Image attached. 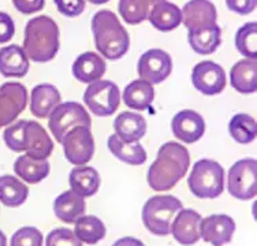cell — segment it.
Returning <instances> with one entry per match:
<instances>
[{
    "instance_id": "cell-1",
    "label": "cell",
    "mask_w": 257,
    "mask_h": 246,
    "mask_svg": "<svg viewBox=\"0 0 257 246\" xmlns=\"http://www.w3.org/2000/svg\"><path fill=\"white\" fill-rule=\"evenodd\" d=\"M190 167V155L186 148L175 141H168L159 148L148 171V185L155 192L173 189L182 179Z\"/></svg>"
},
{
    "instance_id": "cell-2",
    "label": "cell",
    "mask_w": 257,
    "mask_h": 246,
    "mask_svg": "<svg viewBox=\"0 0 257 246\" xmlns=\"http://www.w3.org/2000/svg\"><path fill=\"white\" fill-rule=\"evenodd\" d=\"M94 44L103 58L118 60L130 47L127 30L111 10H100L92 18Z\"/></svg>"
},
{
    "instance_id": "cell-3",
    "label": "cell",
    "mask_w": 257,
    "mask_h": 246,
    "mask_svg": "<svg viewBox=\"0 0 257 246\" xmlns=\"http://www.w3.org/2000/svg\"><path fill=\"white\" fill-rule=\"evenodd\" d=\"M59 47V28L51 17L39 15L26 24L22 48L30 60L50 62L56 56Z\"/></svg>"
},
{
    "instance_id": "cell-4",
    "label": "cell",
    "mask_w": 257,
    "mask_h": 246,
    "mask_svg": "<svg viewBox=\"0 0 257 246\" xmlns=\"http://www.w3.org/2000/svg\"><path fill=\"white\" fill-rule=\"evenodd\" d=\"M182 201L175 196H154L144 204L143 221L151 234L166 236L171 234V224L181 209Z\"/></svg>"
},
{
    "instance_id": "cell-5",
    "label": "cell",
    "mask_w": 257,
    "mask_h": 246,
    "mask_svg": "<svg viewBox=\"0 0 257 246\" xmlns=\"http://www.w3.org/2000/svg\"><path fill=\"white\" fill-rule=\"evenodd\" d=\"M188 186L198 198H216L224 190V170L215 160L201 159L193 166Z\"/></svg>"
},
{
    "instance_id": "cell-6",
    "label": "cell",
    "mask_w": 257,
    "mask_h": 246,
    "mask_svg": "<svg viewBox=\"0 0 257 246\" xmlns=\"http://www.w3.org/2000/svg\"><path fill=\"white\" fill-rule=\"evenodd\" d=\"M48 128L54 134L55 140L62 143V140L71 129L77 126H86L90 128L92 119L89 112L85 109L84 105L75 101H66L60 103L48 116Z\"/></svg>"
},
{
    "instance_id": "cell-7",
    "label": "cell",
    "mask_w": 257,
    "mask_h": 246,
    "mask_svg": "<svg viewBox=\"0 0 257 246\" xmlns=\"http://www.w3.org/2000/svg\"><path fill=\"white\" fill-rule=\"evenodd\" d=\"M228 193L237 200H252L257 193V162L247 158L234 163L228 171Z\"/></svg>"
},
{
    "instance_id": "cell-8",
    "label": "cell",
    "mask_w": 257,
    "mask_h": 246,
    "mask_svg": "<svg viewBox=\"0 0 257 246\" xmlns=\"http://www.w3.org/2000/svg\"><path fill=\"white\" fill-rule=\"evenodd\" d=\"M84 101L90 112L96 116H109L118 109L120 103L118 85L105 79H97L88 85Z\"/></svg>"
},
{
    "instance_id": "cell-9",
    "label": "cell",
    "mask_w": 257,
    "mask_h": 246,
    "mask_svg": "<svg viewBox=\"0 0 257 246\" xmlns=\"http://www.w3.org/2000/svg\"><path fill=\"white\" fill-rule=\"evenodd\" d=\"M64 156L74 166H85L94 153V138L90 128L77 126L71 129L62 140Z\"/></svg>"
},
{
    "instance_id": "cell-10",
    "label": "cell",
    "mask_w": 257,
    "mask_h": 246,
    "mask_svg": "<svg viewBox=\"0 0 257 246\" xmlns=\"http://www.w3.org/2000/svg\"><path fill=\"white\" fill-rule=\"evenodd\" d=\"M140 79H144L149 84H160L173 71L171 56L163 49L152 48L141 55L137 64Z\"/></svg>"
},
{
    "instance_id": "cell-11",
    "label": "cell",
    "mask_w": 257,
    "mask_h": 246,
    "mask_svg": "<svg viewBox=\"0 0 257 246\" xmlns=\"http://www.w3.org/2000/svg\"><path fill=\"white\" fill-rule=\"evenodd\" d=\"M28 90L20 82H6L0 86V129L15 122L26 108Z\"/></svg>"
},
{
    "instance_id": "cell-12",
    "label": "cell",
    "mask_w": 257,
    "mask_h": 246,
    "mask_svg": "<svg viewBox=\"0 0 257 246\" xmlns=\"http://www.w3.org/2000/svg\"><path fill=\"white\" fill-rule=\"evenodd\" d=\"M192 82L198 92L207 96H213L222 93L226 88L227 79L224 70L218 63L204 60L194 66L192 71Z\"/></svg>"
},
{
    "instance_id": "cell-13",
    "label": "cell",
    "mask_w": 257,
    "mask_h": 246,
    "mask_svg": "<svg viewBox=\"0 0 257 246\" xmlns=\"http://www.w3.org/2000/svg\"><path fill=\"white\" fill-rule=\"evenodd\" d=\"M235 221L224 213H215L201 219L200 238L212 246H223L231 242L235 232Z\"/></svg>"
},
{
    "instance_id": "cell-14",
    "label": "cell",
    "mask_w": 257,
    "mask_h": 246,
    "mask_svg": "<svg viewBox=\"0 0 257 246\" xmlns=\"http://www.w3.org/2000/svg\"><path fill=\"white\" fill-rule=\"evenodd\" d=\"M181 13L182 24L188 29V33L212 26L218 20V11L211 0H189Z\"/></svg>"
},
{
    "instance_id": "cell-15",
    "label": "cell",
    "mask_w": 257,
    "mask_h": 246,
    "mask_svg": "<svg viewBox=\"0 0 257 246\" xmlns=\"http://www.w3.org/2000/svg\"><path fill=\"white\" fill-rule=\"evenodd\" d=\"M171 129L175 137L183 144L197 143L205 133L204 118L193 109L179 111L171 120Z\"/></svg>"
},
{
    "instance_id": "cell-16",
    "label": "cell",
    "mask_w": 257,
    "mask_h": 246,
    "mask_svg": "<svg viewBox=\"0 0 257 246\" xmlns=\"http://www.w3.org/2000/svg\"><path fill=\"white\" fill-rule=\"evenodd\" d=\"M201 215L190 208H182L177 213L171 224L174 239L183 246H192L200 239V223Z\"/></svg>"
},
{
    "instance_id": "cell-17",
    "label": "cell",
    "mask_w": 257,
    "mask_h": 246,
    "mask_svg": "<svg viewBox=\"0 0 257 246\" xmlns=\"http://www.w3.org/2000/svg\"><path fill=\"white\" fill-rule=\"evenodd\" d=\"M54 151V143L45 129L36 120H26L25 152L26 156L47 160Z\"/></svg>"
},
{
    "instance_id": "cell-18",
    "label": "cell",
    "mask_w": 257,
    "mask_h": 246,
    "mask_svg": "<svg viewBox=\"0 0 257 246\" xmlns=\"http://www.w3.org/2000/svg\"><path fill=\"white\" fill-rule=\"evenodd\" d=\"M29 71V58L17 44L0 48V74L6 78H22Z\"/></svg>"
},
{
    "instance_id": "cell-19",
    "label": "cell",
    "mask_w": 257,
    "mask_h": 246,
    "mask_svg": "<svg viewBox=\"0 0 257 246\" xmlns=\"http://www.w3.org/2000/svg\"><path fill=\"white\" fill-rule=\"evenodd\" d=\"M62 101L59 90L51 84H40L33 88L30 94V112L36 118H48Z\"/></svg>"
},
{
    "instance_id": "cell-20",
    "label": "cell",
    "mask_w": 257,
    "mask_h": 246,
    "mask_svg": "<svg viewBox=\"0 0 257 246\" xmlns=\"http://www.w3.org/2000/svg\"><path fill=\"white\" fill-rule=\"evenodd\" d=\"M107 64L101 55L88 51L81 54L73 63V75L84 84H92L103 77Z\"/></svg>"
},
{
    "instance_id": "cell-21",
    "label": "cell",
    "mask_w": 257,
    "mask_h": 246,
    "mask_svg": "<svg viewBox=\"0 0 257 246\" xmlns=\"http://www.w3.org/2000/svg\"><path fill=\"white\" fill-rule=\"evenodd\" d=\"M114 130L124 143H139L147 133V120L140 113L124 111L115 118Z\"/></svg>"
},
{
    "instance_id": "cell-22",
    "label": "cell",
    "mask_w": 257,
    "mask_h": 246,
    "mask_svg": "<svg viewBox=\"0 0 257 246\" xmlns=\"http://www.w3.org/2000/svg\"><path fill=\"white\" fill-rule=\"evenodd\" d=\"M86 204L84 197L78 196L71 189L66 190L55 198L54 212L55 216L63 223H75V220L85 215Z\"/></svg>"
},
{
    "instance_id": "cell-23",
    "label": "cell",
    "mask_w": 257,
    "mask_h": 246,
    "mask_svg": "<svg viewBox=\"0 0 257 246\" xmlns=\"http://www.w3.org/2000/svg\"><path fill=\"white\" fill-rule=\"evenodd\" d=\"M230 82L239 93H254L257 90L256 59H242L234 64L230 71Z\"/></svg>"
},
{
    "instance_id": "cell-24",
    "label": "cell",
    "mask_w": 257,
    "mask_h": 246,
    "mask_svg": "<svg viewBox=\"0 0 257 246\" xmlns=\"http://www.w3.org/2000/svg\"><path fill=\"white\" fill-rule=\"evenodd\" d=\"M101 183L99 172L89 166H77L69 175V185L71 190L81 197H92L97 193Z\"/></svg>"
},
{
    "instance_id": "cell-25",
    "label": "cell",
    "mask_w": 257,
    "mask_h": 246,
    "mask_svg": "<svg viewBox=\"0 0 257 246\" xmlns=\"http://www.w3.org/2000/svg\"><path fill=\"white\" fill-rule=\"evenodd\" d=\"M148 20L160 32H171L182 24V13L177 5L163 0L152 7Z\"/></svg>"
},
{
    "instance_id": "cell-26",
    "label": "cell",
    "mask_w": 257,
    "mask_h": 246,
    "mask_svg": "<svg viewBox=\"0 0 257 246\" xmlns=\"http://www.w3.org/2000/svg\"><path fill=\"white\" fill-rule=\"evenodd\" d=\"M124 104L128 108L136 111H145L148 109L155 98L154 85L149 84L144 79H136L124 88L122 94Z\"/></svg>"
},
{
    "instance_id": "cell-27",
    "label": "cell",
    "mask_w": 257,
    "mask_h": 246,
    "mask_svg": "<svg viewBox=\"0 0 257 246\" xmlns=\"http://www.w3.org/2000/svg\"><path fill=\"white\" fill-rule=\"evenodd\" d=\"M14 171L17 177L21 178L26 183L35 185L41 182L43 179L48 177L51 171L50 163L47 160L29 158V156H20L14 163Z\"/></svg>"
},
{
    "instance_id": "cell-28",
    "label": "cell",
    "mask_w": 257,
    "mask_h": 246,
    "mask_svg": "<svg viewBox=\"0 0 257 246\" xmlns=\"http://www.w3.org/2000/svg\"><path fill=\"white\" fill-rule=\"evenodd\" d=\"M188 41L194 52L200 55L213 54L222 44V29L218 24L205 29L188 33Z\"/></svg>"
},
{
    "instance_id": "cell-29",
    "label": "cell",
    "mask_w": 257,
    "mask_h": 246,
    "mask_svg": "<svg viewBox=\"0 0 257 246\" xmlns=\"http://www.w3.org/2000/svg\"><path fill=\"white\" fill-rule=\"evenodd\" d=\"M108 149L115 158L130 166H141L147 162V152L141 144L124 143L115 134L109 136Z\"/></svg>"
},
{
    "instance_id": "cell-30",
    "label": "cell",
    "mask_w": 257,
    "mask_h": 246,
    "mask_svg": "<svg viewBox=\"0 0 257 246\" xmlns=\"http://www.w3.org/2000/svg\"><path fill=\"white\" fill-rule=\"evenodd\" d=\"M29 197V189L20 178L0 177V202L9 208L21 207Z\"/></svg>"
},
{
    "instance_id": "cell-31",
    "label": "cell",
    "mask_w": 257,
    "mask_h": 246,
    "mask_svg": "<svg viewBox=\"0 0 257 246\" xmlns=\"http://www.w3.org/2000/svg\"><path fill=\"white\" fill-rule=\"evenodd\" d=\"M74 234L82 243L96 245L104 239L107 228L101 219L94 215H82L74 223Z\"/></svg>"
},
{
    "instance_id": "cell-32",
    "label": "cell",
    "mask_w": 257,
    "mask_h": 246,
    "mask_svg": "<svg viewBox=\"0 0 257 246\" xmlns=\"http://www.w3.org/2000/svg\"><path fill=\"white\" fill-rule=\"evenodd\" d=\"M163 0H119V14L128 25H139L148 20L155 5Z\"/></svg>"
},
{
    "instance_id": "cell-33",
    "label": "cell",
    "mask_w": 257,
    "mask_h": 246,
    "mask_svg": "<svg viewBox=\"0 0 257 246\" xmlns=\"http://www.w3.org/2000/svg\"><path fill=\"white\" fill-rule=\"evenodd\" d=\"M228 132L234 141H237L238 144H250L256 140V120L247 113H237L228 123Z\"/></svg>"
},
{
    "instance_id": "cell-34",
    "label": "cell",
    "mask_w": 257,
    "mask_h": 246,
    "mask_svg": "<svg viewBox=\"0 0 257 246\" xmlns=\"http://www.w3.org/2000/svg\"><path fill=\"white\" fill-rule=\"evenodd\" d=\"M257 25L256 22H247L242 25L235 33V47L238 52L243 55L246 59H256L257 58Z\"/></svg>"
},
{
    "instance_id": "cell-35",
    "label": "cell",
    "mask_w": 257,
    "mask_h": 246,
    "mask_svg": "<svg viewBox=\"0 0 257 246\" xmlns=\"http://www.w3.org/2000/svg\"><path fill=\"white\" fill-rule=\"evenodd\" d=\"M25 126L26 120L21 119L18 122L9 125V128L5 130V144L14 152H25Z\"/></svg>"
},
{
    "instance_id": "cell-36",
    "label": "cell",
    "mask_w": 257,
    "mask_h": 246,
    "mask_svg": "<svg viewBox=\"0 0 257 246\" xmlns=\"http://www.w3.org/2000/svg\"><path fill=\"white\" fill-rule=\"evenodd\" d=\"M43 234L39 228L28 226L21 227L13 234L10 246H43Z\"/></svg>"
},
{
    "instance_id": "cell-37",
    "label": "cell",
    "mask_w": 257,
    "mask_h": 246,
    "mask_svg": "<svg viewBox=\"0 0 257 246\" xmlns=\"http://www.w3.org/2000/svg\"><path fill=\"white\" fill-rule=\"evenodd\" d=\"M45 246H84V243L75 236L73 230L59 227V228H54L48 234L45 239Z\"/></svg>"
},
{
    "instance_id": "cell-38",
    "label": "cell",
    "mask_w": 257,
    "mask_h": 246,
    "mask_svg": "<svg viewBox=\"0 0 257 246\" xmlns=\"http://www.w3.org/2000/svg\"><path fill=\"white\" fill-rule=\"evenodd\" d=\"M60 14L66 17H78L85 10V0H54Z\"/></svg>"
},
{
    "instance_id": "cell-39",
    "label": "cell",
    "mask_w": 257,
    "mask_h": 246,
    "mask_svg": "<svg viewBox=\"0 0 257 246\" xmlns=\"http://www.w3.org/2000/svg\"><path fill=\"white\" fill-rule=\"evenodd\" d=\"M15 33L14 21L10 15L0 11V44H5L13 39Z\"/></svg>"
},
{
    "instance_id": "cell-40",
    "label": "cell",
    "mask_w": 257,
    "mask_h": 246,
    "mask_svg": "<svg viewBox=\"0 0 257 246\" xmlns=\"http://www.w3.org/2000/svg\"><path fill=\"white\" fill-rule=\"evenodd\" d=\"M257 0H226L228 10L239 15L250 14L256 9Z\"/></svg>"
},
{
    "instance_id": "cell-41",
    "label": "cell",
    "mask_w": 257,
    "mask_h": 246,
    "mask_svg": "<svg viewBox=\"0 0 257 246\" xmlns=\"http://www.w3.org/2000/svg\"><path fill=\"white\" fill-rule=\"evenodd\" d=\"M45 0H13V5L22 14H35L43 10Z\"/></svg>"
},
{
    "instance_id": "cell-42",
    "label": "cell",
    "mask_w": 257,
    "mask_h": 246,
    "mask_svg": "<svg viewBox=\"0 0 257 246\" xmlns=\"http://www.w3.org/2000/svg\"><path fill=\"white\" fill-rule=\"evenodd\" d=\"M112 246H145L144 242L139 238H134V236H123V238H119L118 241L115 242Z\"/></svg>"
},
{
    "instance_id": "cell-43",
    "label": "cell",
    "mask_w": 257,
    "mask_h": 246,
    "mask_svg": "<svg viewBox=\"0 0 257 246\" xmlns=\"http://www.w3.org/2000/svg\"><path fill=\"white\" fill-rule=\"evenodd\" d=\"M0 246H7V236L0 230Z\"/></svg>"
},
{
    "instance_id": "cell-44",
    "label": "cell",
    "mask_w": 257,
    "mask_h": 246,
    "mask_svg": "<svg viewBox=\"0 0 257 246\" xmlns=\"http://www.w3.org/2000/svg\"><path fill=\"white\" fill-rule=\"evenodd\" d=\"M90 3H93V5H103V3H107L109 0H89Z\"/></svg>"
}]
</instances>
